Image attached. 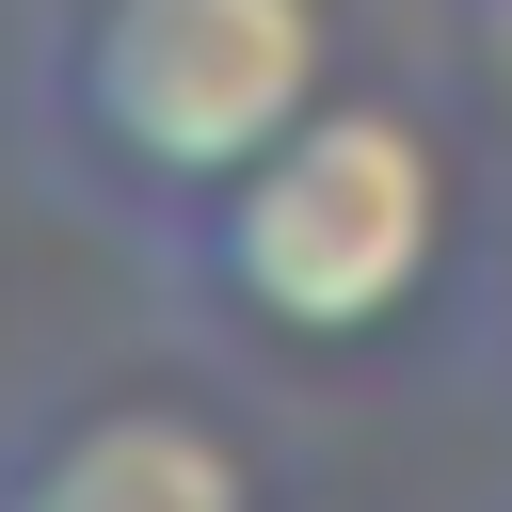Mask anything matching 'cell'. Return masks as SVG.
Instances as JSON below:
<instances>
[{"mask_svg": "<svg viewBox=\"0 0 512 512\" xmlns=\"http://www.w3.org/2000/svg\"><path fill=\"white\" fill-rule=\"evenodd\" d=\"M320 96H336V0H80L48 48V128L160 224H192Z\"/></svg>", "mask_w": 512, "mask_h": 512, "instance_id": "obj_2", "label": "cell"}, {"mask_svg": "<svg viewBox=\"0 0 512 512\" xmlns=\"http://www.w3.org/2000/svg\"><path fill=\"white\" fill-rule=\"evenodd\" d=\"M0 512H256V464L192 400H80L32 464H0Z\"/></svg>", "mask_w": 512, "mask_h": 512, "instance_id": "obj_3", "label": "cell"}, {"mask_svg": "<svg viewBox=\"0 0 512 512\" xmlns=\"http://www.w3.org/2000/svg\"><path fill=\"white\" fill-rule=\"evenodd\" d=\"M480 64H496V96H512V0H480Z\"/></svg>", "mask_w": 512, "mask_h": 512, "instance_id": "obj_4", "label": "cell"}, {"mask_svg": "<svg viewBox=\"0 0 512 512\" xmlns=\"http://www.w3.org/2000/svg\"><path fill=\"white\" fill-rule=\"evenodd\" d=\"M176 256L208 272V304L240 336H288V352H352L384 336L432 256H448V144L400 112V96H320L272 160H240Z\"/></svg>", "mask_w": 512, "mask_h": 512, "instance_id": "obj_1", "label": "cell"}]
</instances>
